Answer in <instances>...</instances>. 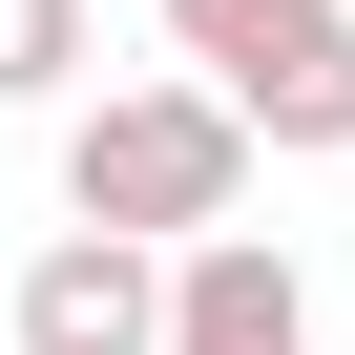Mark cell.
<instances>
[{"label":"cell","instance_id":"5","mask_svg":"<svg viewBox=\"0 0 355 355\" xmlns=\"http://www.w3.org/2000/svg\"><path fill=\"white\" fill-rule=\"evenodd\" d=\"M105 63V21H84V0H0V105H63Z\"/></svg>","mask_w":355,"mask_h":355},{"label":"cell","instance_id":"4","mask_svg":"<svg viewBox=\"0 0 355 355\" xmlns=\"http://www.w3.org/2000/svg\"><path fill=\"white\" fill-rule=\"evenodd\" d=\"M146 355H313V272H293L251 209L167 230V334H146Z\"/></svg>","mask_w":355,"mask_h":355},{"label":"cell","instance_id":"2","mask_svg":"<svg viewBox=\"0 0 355 355\" xmlns=\"http://www.w3.org/2000/svg\"><path fill=\"white\" fill-rule=\"evenodd\" d=\"M189 84H209V105H230L251 146L334 167V146H355V0H251V21H230V42L189 63Z\"/></svg>","mask_w":355,"mask_h":355},{"label":"cell","instance_id":"3","mask_svg":"<svg viewBox=\"0 0 355 355\" xmlns=\"http://www.w3.org/2000/svg\"><path fill=\"white\" fill-rule=\"evenodd\" d=\"M146 334H167V251L146 230H84V209L21 251V293H0V355H146Z\"/></svg>","mask_w":355,"mask_h":355},{"label":"cell","instance_id":"1","mask_svg":"<svg viewBox=\"0 0 355 355\" xmlns=\"http://www.w3.org/2000/svg\"><path fill=\"white\" fill-rule=\"evenodd\" d=\"M251 167H272V146H251L189 63H167V84H63V209H84V230H146V251H167V230L251 209Z\"/></svg>","mask_w":355,"mask_h":355}]
</instances>
